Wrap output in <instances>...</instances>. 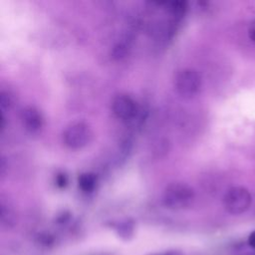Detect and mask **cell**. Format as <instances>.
I'll list each match as a JSON object with an SVG mask.
<instances>
[{"label": "cell", "mask_w": 255, "mask_h": 255, "mask_svg": "<svg viewBox=\"0 0 255 255\" xmlns=\"http://www.w3.org/2000/svg\"><path fill=\"white\" fill-rule=\"evenodd\" d=\"M194 199L193 189L182 182H173L166 186L162 194L164 206L173 210L187 208Z\"/></svg>", "instance_id": "obj_1"}, {"label": "cell", "mask_w": 255, "mask_h": 255, "mask_svg": "<svg viewBox=\"0 0 255 255\" xmlns=\"http://www.w3.org/2000/svg\"><path fill=\"white\" fill-rule=\"evenodd\" d=\"M93 131L90 126L84 122L70 124L63 132V141L71 149H80L91 142Z\"/></svg>", "instance_id": "obj_2"}, {"label": "cell", "mask_w": 255, "mask_h": 255, "mask_svg": "<svg viewBox=\"0 0 255 255\" xmlns=\"http://www.w3.org/2000/svg\"><path fill=\"white\" fill-rule=\"evenodd\" d=\"M174 87L178 95L182 98H192L201 88V77L193 69H183L175 76Z\"/></svg>", "instance_id": "obj_3"}, {"label": "cell", "mask_w": 255, "mask_h": 255, "mask_svg": "<svg viewBox=\"0 0 255 255\" xmlns=\"http://www.w3.org/2000/svg\"><path fill=\"white\" fill-rule=\"evenodd\" d=\"M252 196L248 189L242 186L230 188L224 195L223 204L225 209L234 215L245 212L251 205Z\"/></svg>", "instance_id": "obj_4"}, {"label": "cell", "mask_w": 255, "mask_h": 255, "mask_svg": "<svg viewBox=\"0 0 255 255\" xmlns=\"http://www.w3.org/2000/svg\"><path fill=\"white\" fill-rule=\"evenodd\" d=\"M112 110L114 115L120 120H130L136 112L137 106L135 101L127 94H120L116 96L112 103Z\"/></svg>", "instance_id": "obj_5"}, {"label": "cell", "mask_w": 255, "mask_h": 255, "mask_svg": "<svg viewBox=\"0 0 255 255\" xmlns=\"http://www.w3.org/2000/svg\"><path fill=\"white\" fill-rule=\"evenodd\" d=\"M21 120L24 128L30 132L39 131L44 124L41 112L33 106L25 107L21 112Z\"/></svg>", "instance_id": "obj_6"}, {"label": "cell", "mask_w": 255, "mask_h": 255, "mask_svg": "<svg viewBox=\"0 0 255 255\" xmlns=\"http://www.w3.org/2000/svg\"><path fill=\"white\" fill-rule=\"evenodd\" d=\"M79 187L84 192H92L97 184V177L94 173L85 172L82 173L78 178Z\"/></svg>", "instance_id": "obj_7"}, {"label": "cell", "mask_w": 255, "mask_h": 255, "mask_svg": "<svg viewBox=\"0 0 255 255\" xmlns=\"http://www.w3.org/2000/svg\"><path fill=\"white\" fill-rule=\"evenodd\" d=\"M12 103V99L11 96L8 93L5 92H1V96H0V104H1V108L2 110L5 108H9L11 106Z\"/></svg>", "instance_id": "obj_8"}, {"label": "cell", "mask_w": 255, "mask_h": 255, "mask_svg": "<svg viewBox=\"0 0 255 255\" xmlns=\"http://www.w3.org/2000/svg\"><path fill=\"white\" fill-rule=\"evenodd\" d=\"M55 181H56V184L59 186V187H64L66 186L67 182H68V178L66 176V174L64 173H58L55 177Z\"/></svg>", "instance_id": "obj_9"}, {"label": "cell", "mask_w": 255, "mask_h": 255, "mask_svg": "<svg viewBox=\"0 0 255 255\" xmlns=\"http://www.w3.org/2000/svg\"><path fill=\"white\" fill-rule=\"evenodd\" d=\"M248 34H249V38L255 42V20L252 21V23L250 24L249 30H248Z\"/></svg>", "instance_id": "obj_10"}, {"label": "cell", "mask_w": 255, "mask_h": 255, "mask_svg": "<svg viewBox=\"0 0 255 255\" xmlns=\"http://www.w3.org/2000/svg\"><path fill=\"white\" fill-rule=\"evenodd\" d=\"M248 243H249V245H250L253 249H255V230L250 233V235H249V237H248Z\"/></svg>", "instance_id": "obj_11"}, {"label": "cell", "mask_w": 255, "mask_h": 255, "mask_svg": "<svg viewBox=\"0 0 255 255\" xmlns=\"http://www.w3.org/2000/svg\"><path fill=\"white\" fill-rule=\"evenodd\" d=\"M241 255H255V252H253V253H245V254H241Z\"/></svg>", "instance_id": "obj_12"}, {"label": "cell", "mask_w": 255, "mask_h": 255, "mask_svg": "<svg viewBox=\"0 0 255 255\" xmlns=\"http://www.w3.org/2000/svg\"><path fill=\"white\" fill-rule=\"evenodd\" d=\"M169 255H170V254H169Z\"/></svg>", "instance_id": "obj_13"}]
</instances>
